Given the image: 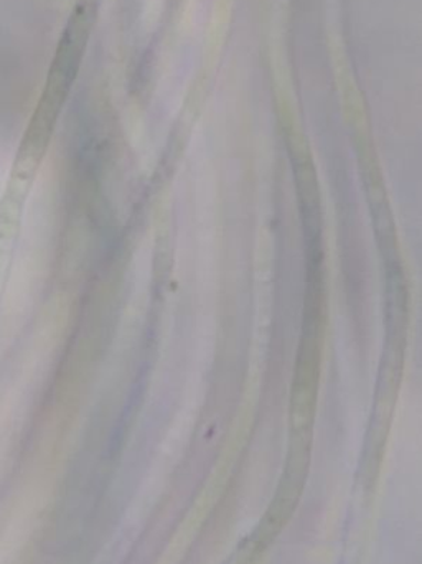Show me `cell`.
I'll list each match as a JSON object with an SVG mask.
<instances>
[{"instance_id": "obj_1", "label": "cell", "mask_w": 422, "mask_h": 564, "mask_svg": "<svg viewBox=\"0 0 422 564\" xmlns=\"http://www.w3.org/2000/svg\"><path fill=\"white\" fill-rule=\"evenodd\" d=\"M26 384L23 383L22 377L12 380L9 387L0 393V467L6 460L9 453L10 444L13 440V431H15L17 416H19L20 398Z\"/></svg>"}]
</instances>
